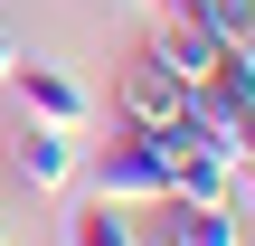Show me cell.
Instances as JSON below:
<instances>
[{"label": "cell", "instance_id": "ba28073f", "mask_svg": "<svg viewBox=\"0 0 255 246\" xmlns=\"http://www.w3.org/2000/svg\"><path fill=\"white\" fill-rule=\"evenodd\" d=\"M66 246H142V228H132V209H114V199H66Z\"/></svg>", "mask_w": 255, "mask_h": 246}, {"label": "cell", "instance_id": "5b68a950", "mask_svg": "<svg viewBox=\"0 0 255 246\" xmlns=\"http://www.w3.org/2000/svg\"><path fill=\"white\" fill-rule=\"evenodd\" d=\"M180 104H189V85L170 76V66H132L123 76V95H114V114H123V133H161V123H180Z\"/></svg>", "mask_w": 255, "mask_h": 246}, {"label": "cell", "instance_id": "52a82bcc", "mask_svg": "<svg viewBox=\"0 0 255 246\" xmlns=\"http://www.w3.org/2000/svg\"><path fill=\"white\" fill-rule=\"evenodd\" d=\"M161 142H170V133H161ZM170 199L237 209V161H218V152H180V142H170Z\"/></svg>", "mask_w": 255, "mask_h": 246}, {"label": "cell", "instance_id": "8992f818", "mask_svg": "<svg viewBox=\"0 0 255 246\" xmlns=\"http://www.w3.org/2000/svg\"><path fill=\"white\" fill-rule=\"evenodd\" d=\"M9 161H19V180L28 190H76V133H57V123H28L19 142H9Z\"/></svg>", "mask_w": 255, "mask_h": 246}, {"label": "cell", "instance_id": "7a4b0ae2", "mask_svg": "<svg viewBox=\"0 0 255 246\" xmlns=\"http://www.w3.org/2000/svg\"><path fill=\"white\" fill-rule=\"evenodd\" d=\"M151 66H170L180 85H208L218 66H227V47H218V28L189 9V0H161V19H151V47H142Z\"/></svg>", "mask_w": 255, "mask_h": 246}, {"label": "cell", "instance_id": "9c48e42d", "mask_svg": "<svg viewBox=\"0 0 255 246\" xmlns=\"http://www.w3.org/2000/svg\"><path fill=\"white\" fill-rule=\"evenodd\" d=\"M9 66H19V38H9V28H0V85H9Z\"/></svg>", "mask_w": 255, "mask_h": 246}, {"label": "cell", "instance_id": "3957f363", "mask_svg": "<svg viewBox=\"0 0 255 246\" xmlns=\"http://www.w3.org/2000/svg\"><path fill=\"white\" fill-rule=\"evenodd\" d=\"M9 95L28 104V123H57V133H85V123H95V95H85V76L47 66V57H19V66H9Z\"/></svg>", "mask_w": 255, "mask_h": 246}, {"label": "cell", "instance_id": "6da1fadb", "mask_svg": "<svg viewBox=\"0 0 255 246\" xmlns=\"http://www.w3.org/2000/svg\"><path fill=\"white\" fill-rule=\"evenodd\" d=\"M76 171H85V190L114 199V209L170 199V142H161V133H114V142H95V161H76Z\"/></svg>", "mask_w": 255, "mask_h": 246}, {"label": "cell", "instance_id": "277c9868", "mask_svg": "<svg viewBox=\"0 0 255 246\" xmlns=\"http://www.w3.org/2000/svg\"><path fill=\"white\" fill-rule=\"evenodd\" d=\"M142 246H237V209H199V199H151L132 209Z\"/></svg>", "mask_w": 255, "mask_h": 246}]
</instances>
